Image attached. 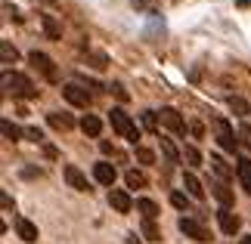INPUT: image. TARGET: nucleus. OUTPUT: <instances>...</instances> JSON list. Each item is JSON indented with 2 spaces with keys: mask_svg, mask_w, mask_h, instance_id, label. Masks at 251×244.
I'll return each instance as SVG.
<instances>
[{
  "mask_svg": "<svg viewBox=\"0 0 251 244\" xmlns=\"http://www.w3.org/2000/svg\"><path fill=\"white\" fill-rule=\"evenodd\" d=\"M214 136H217V142H220V149H224V152H236L239 149L236 130L229 127L226 118H214Z\"/></svg>",
  "mask_w": 251,
  "mask_h": 244,
  "instance_id": "nucleus-4",
  "label": "nucleus"
},
{
  "mask_svg": "<svg viewBox=\"0 0 251 244\" xmlns=\"http://www.w3.org/2000/svg\"><path fill=\"white\" fill-rule=\"evenodd\" d=\"M100 149H102L105 155H112V158H121V152H118V149H115V145H112V142H105V139L100 142Z\"/></svg>",
  "mask_w": 251,
  "mask_h": 244,
  "instance_id": "nucleus-34",
  "label": "nucleus"
},
{
  "mask_svg": "<svg viewBox=\"0 0 251 244\" xmlns=\"http://www.w3.org/2000/svg\"><path fill=\"white\" fill-rule=\"evenodd\" d=\"M183 189H186V195H189V198H196V201L205 198V189H201V182H199L196 173H183Z\"/></svg>",
  "mask_w": 251,
  "mask_h": 244,
  "instance_id": "nucleus-14",
  "label": "nucleus"
},
{
  "mask_svg": "<svg viewBox=\"0 0 251 244\" xmlns=\"http://www.w3.org/2000/svg\"><path fill=\"white\" fill-rule=\"evenodd\" d=\"M109 121H112V127H115V130H118V133L124 136V139L137 145L140 130L133 127V121H130V114H127V111H124V109H112V111H109Z\"/></svg>",
  "mask_w": 251,
  "mask_h": 244,
  "instance_id": "nucleus-2",
  "label": "nucleus"
},
{
  "mask_svg": "<svg viewBox=\"0 0 251 244\" xmlns=\"http://www.w3.org/2000/svg\"><path fill=\"white\" fill-rule=\"evenodd\" d=\"M217 222H220V229H224L226 235H236V232L242 229V220H239L229 207H220V210H217Z\"/></svg>",
  "mask_w": 251,
  "mask_h": 244,
  "instance_id": "nucleus-8",
  "label": "nucleus"
},
{
  "mask_svg": "<svg viewBox=\"0 0 251 244\" xmlns=\"http://www.w3.org/2000/svg\"><path fill=\"white\" fill-rule=\"evenodd\" d=\"M137 161L140 164H155V152L146 149V145H137Z\"/></svg>",
  "mask_w": 251,
  "mask_h": 244,
  "instance_id": "nucleus-29",
  "label": "nucleus"
},
{
  "mask_svg": "<svg viewBox=\"0 0 251 244\" xmlns=\"http://www.w3.org/2000/svg\"><path fill=\"white\" fill-rule=\"evenodd\" d=\"M0 204H3V207H6V210H9V207H13V201H9V195H6V192H3V195H0Z\"/></svg>",
  "mask_w": 251,
  "mask_h": 244,
  "instance_id": "nucleus-36",
  "label": "nucleus"
},
{
  "mask_svg": "<svg viewBox=\"0 0 251 244\" xmlns=\"http://www.w3.org/2000/svg\"><path fill=\"white\" fill-rule=\"evenodd\" d=\"M47 124H50L53 127V130H72V127H75V118H72V114L69 111H50V114H47Z\"/></svg>",
  "mask_w": 251,
  "mask_h": 244,
  "instance_id": "nucleus-11",
  "label": "nucleus"
},
{
  "mask_svg": "<svg viewBox=\"0 0 251 244\" xmlns=\"http://www.w3.org/2000/svg\"><path fill=\"white\" fill-rule=\"evenodd\" d=\"M239 145L251 152V127H248V124H242V127H239Z\"/></svg>",
  "mask_w": 251,
  "mask_h": 244,
  "instance_id": "nucleus-30",
  "label": "nucleus"
},
{
  "mask_svg": "<svg viewBox=\"0 0 251 244\" xmlns=\"http://www.w3.org/2000/svg\"><path fill=\"white\" fill-rule=\"evenodd\" d=\"M16 232H19V238L28 241V244H34V241H37V226H34L31 220H25V217H19V220H16Z\"/></svg>",
  "mask_w": 251,
  "mask_h": 244,
  "instance_id": "nucleus-13",
  "label": "nucleus"
},
{
  "mask_svg": "<svg viewBox=\"0 0 251 244\" xmlns=\"http://www.w3.org/2000/svg\"><path fill=\"white\" fill-rule=\"evenodd\" d=\"M161 155H165V161L171 164V167H174V164H180V152L174 149L171 139H161Z\"/></svg>",
  "mask_w": 251,
  "mask_h": 244,
  "instance_id": "nucleus-24",
  "label": "nucleus"
},
{
  "mask_svg": "<svg viewBox=\"0 0 251 244\" xmlns=\"http://www.w3.org/2000/svg\"><path fill=\"white\" fill-rule=\"evenodd\" d=\"M239 244H251V235H245V238H242V241H239Z\"/></svg>",
  "mask_w": 251,
  "mask_h": 244,
  "instance_id": "nucleus-39",
  "label": "nucleus"
},
{
  "mask_svg": "<svg viewBox=\"0 0 251 244\" xmlns=\"http://www.w3.org/2000/svg\"><path fill=\"white\" fill-rule=\"evenodd\" d=\"M124 182H127V189H143V185H146V173L143 170H127L124 173Z\"/></svg>",
  "mask_w": 251,
  "mask_h": 244,
  "instance_id": "nucleus-22",
  "label": "nucleus"
},
{
  "mask_svg": "<svg viewBox=\"0 0 251 244\" xmlns=\"http://www.w3.org/2000/svg\"><path fill=\"white\" fill-rule=\"evenodd\" d=\"M25 136H28L31 142H44V133L37 130V127H25Z\"/></svg>",
  "mask_w": 251,
  "mask_h": 244,
  "instance_id": "nucleus-33",
  "label": "nucleus"
},
{
  "mask_svg": "<svg viewBox=\"0 0 251 244\" xmlns=\"http://www.w3.org/2000/svg\"><path fill=\"white\" fill-rule=\"evenodd\" d=\"M41 25H44V31H47V37H53V41H59V37H62V25L56 22L53 16H41Z\"/></svg>",
  "mask_w": 251,
  "mask_h": 244,
  "instance_id": "nucleus-20",
  "label": "nucleus"
},
{
  "mask_svg": "<svg viewBox=\"0 0 251 244\" xmlns=\"http://www.w3.org/2000/svg\"><path fill=\"white\" fill-rule=\"evenodd\" d=\"M28 62H31V65H34V68H37V71H41L50 84L59 81V71H56V65H53V59H50L47 53H37V50H34V53H28Z\"/></svg>",
  "mask_w": 251,
  "mask_h": 244,
  "instance_id": "nucleus-5",
  "label": "nucleus"
},
{
  "mask_svg": "<svg viewBox=\"0 0 251 244\" xmlns=\"http://www.w3.org/2000/svg\"><path fill=\"white\" fill-rule=\"evenodd\" d=\"M62 96H65L72 105H78V109H90V102H93V96L87 93L84 87H78V84H65V87H62Z\"/></svg>",
  "mask_w": 251,
  "mask_h": 244,
  "instance_id": "nucleus-7",
  "label": "nucleus"
},
{
  "mask_svg": "<svg viewBox=\"0 0 251 244\" xmlns=\"http://www.w3.org/2000/svg\"><path fill=\"white\" fill-rule=\"evenodd\" d=\"M0 59H3V65H9V62H16V59H19L16 46L9 44V41H0Z\"/></svg>",
  "mask_w": 251,
  "mask_h": 244,
  "instance_id": "nucleus-25",
  "label": "nucleus"
},
{
  "mask_svg": "<svg viewBox=\"0 0 251 244\" xmlns=\"http://www.w3.org/2000/svg\"><path fill=\"white\" fill-rule=\"evenodd\" d=\"M143 127L149 133H158V111H143Z\"/></svg>",
  "mask_w": 251,
  "mask_h": 244,
  "instance_id": "nucleus-27",
  "label": "nucleus"
},
{
  "mask_svg": "<svg viewBox=\"0 0 251 244\" xmlns=\"http://www.w3.org/2000/svg\"><path fill=\"white\" fill-rule=\"evenodd\" d=\"M165 3H177V0H133V6H137L140 13H155V9H161Z\"/></svg>",
  "mask_w": 251,
  "mask_h": 244,
  "instance_id": "nucleus-21",
  "label": "nucleus"
},
{
  "mask_svg": "<svg viewBox=\"0 0 251 244\" xmlns=\"http://www.w3.org/2000/svg\"><path fill=\"white\" fill-rule=\"evenodd\" d=\"M177 229H180L186 238H192V241H201V244L211 241V232L205 229V222L196 220V217H180V220H177Z\"/></svg>",
  "mask_w": 251,
  "mask_h": 244,
  "instance_id": "nucleus-3",
  "label": "nucleus"
},
{
  "mask_svg": "<svg viewBox=\"0 0 251 244\" xmlns=\"http://www.w3.org/2000/svg\"><path fill=\"white\" fill-rule=\"evenodd\" d=\"M229 109L239 111V114H248V111H251V109H248V102H245V99H239V96H233V99H229Z\"/></svg>",
  "mask_w": 251,
  "mask_h": 244,
  "instance_id": "nucleus-31",
  "label": "nucleus"
},
{
  "mask_svg": "<svg viewBox=\"0 0 251 244\" xmlns=\"http://www.w3.org/2000/svg\"><path fill=\"white\" fill-rule=\"evenodd\" d=\"M143 238H149V241H161V232L155 229V220H143Z\"/></svg>",
  "mask_w": 251,
  "mask_h": 244,
  "instance_id": "nucleus-26",
  "label": "nucleus"
},
{
  "mask_svg": "<svg viewBox=\"0 0 251 244\" xmlns=\"http://www.w3.org/2000/svg\"><path fill=\"white\" fill-rule=\"evenodd\" d=\"M115 177H118V173H115V167H112V164H105V161L93 164V179H96V182H102V185H112V182H115Z\"/></svg>",
  "mask_w": 251,
  "mask_h": 244,
  "instance_id": "nucleus-12",
  "label": "nucleus"
},
{
  "mask_svg": "<svg viewBox=\"0 0 251 244\" xmlns=\"http://www.w3.org/2000/svg\"><path fill=\"white\" fill-rule=\"evenodd\" d=\"M0 130H3V139H9V142H16L19 139V136H25V130H19V127L13 124V121H0Z\"/></svg>",
  "mask_w": 251,
  "mask_h": 244,
  "instance_id": "nucleus-23",
  "label": "nucleus"
},
{
  "mask_svg": "<svg viewBox=\"0 0 251 244\" xmlns=\"http://www.w3.org/2000/svg\"><path fill=\"white\" fill-rule=\"evenodd\" d=\"M127 244H140V235H137V232H130V235H127Z\"/></svg>",
  "mask_w": 251,
  "mask_h": 244,
  "instance_id": "nucleus-37",
  "label": "nucleus"
},
{
  "mask_svg": "<svg viewBox=\"0 0 251 244\" xmlns=\"http://www.w3.org/2000/svg\"><path fill=\"white\" fill-rule=\"evenodd\" d=\"M109 204H112L118 213H130V210H133V201H130V195L124 192V189H112V192H109Z\"/></svg>",
  "mask_w": 251,
  "mask_h": 244,
  "instance_id": "nucleus-10",
  "label": "nucleus"
},
{
  "mask_svg": "<svg viewBox=\"0 0 251 244\" xmlns=\"http://www.w3.org/2000/svg\"><path fill=\"white\" fill-rule=\"evenodd\" d=\"M65 182H69L72 185V189H78V192H90V182H87V177H84V173L78 170V167H75V164H65Z\"/></svg>",
  "mask_w": 251,
  "mask_h": 244,
  "instance_id": "nucleus-9",
  "label": "nucleus"
},
{
  "mask_svg": "<svg viewBox=\"0 0 251 244\" xmlns=\"http://www.w3.org/2000/svg\"><path fill=\"white\" fill-rule=\"evenodd\" d=\"M183 158L189 161V167H199V164H201V155H199L196 145H186V149H183Z\"/></svg>",
  "mask_w": 251,
  "mask_h": 244,
  "instance_id": "nucleus-28",
  "label": "nucleus"
},
{
  "mask_svg": "<svg viewBox=\"0 0 251 244\" xmlns=\"http://www.w3.org/2000/svg\"><path fill=\"white\" fill-rule=\"evenodd\" d=\"M3 90L13 99H34L37 96V87L25 74H16V71H3Z\"/></svg>",
  "mask_w": 251,
  "mask_h": 244,
  "instance_id": "nucleus-1",
  "label": "nucleus"
},
{
  "mask_svg": "<svg viewBox=\"0 0 251 244\" xmlns=\"http://www.w3.org/2000/svg\"><path fill=\"white\" fill-rule=\"evenodd\" d=\"M208 164H211V170L217 173V179H224V182H226L229 177H233V170L226 167V161L220 158V155H211V161H208Z\"/></svg>",
  "mask_w": 251,
  "mask_h": 244,
  "instance_id": "nucleus-19",
  "label": "nucleus"
},
{
  "mask_svg": "<svg viewBox=\"0 0 251 244\" xmlns=\"http://www.w3.org/2000/svg\"><path fill=\"white\" fill-rule=\"evenodd\" d=\"M81 130L87 136H100L102 133V121L96 118V114H84V118H81Z\"/></svg>",
  "mask_w": 251,
  "mask_h": 244,
  "instance_id": "nucleus-18",
  "label": "nucleus"
},
{
  "mask_svg": "<svg viewBox=\"0 0 251 244\" xmlns=\"http://www.w3.org/2000/svg\"><path fill=\"white\" fill-rule=\"evenodd\" d=\"M158 124H161V127H168V130H171V133H177V136L186 133V124H183L180 111H177V109H171V105H165V109L158 111Z\"/></svg>",
  "mask_w": 251,
  "mask_h": 244,
  "instance_id": "nucleus-6",
  "label": "nucleus"
},
{
  "mask_svg": "<svg viewBox=\"0 0 251 244\" xmlns=\"http://www.w3.org/2000/svg\"><path fill=\"white\" fill-rule=\"evenodd\" d=\"M236 173H239V182H242V189L251 195V158H239Z\"/></svg>",
  "mask_w": 251,
  "mask_h": 244,
  "instance_id": "nucleus-16",
  "label": "nucleus"
},
{
  "mask_svg": "<svg viewBox=\"0 0 251 244\" xmlns=\"http://www.w3.org/2000/svg\"><path fill=\"white\" fill-rule=\"evenodd\" d=\"M137 210L143 213V220H155L158 213H161V210H158V204L152 201V198H137Z\"/></svg>",
  "mask_w": 251,
  "mask_h": 244,
  "instance_id": "nucleus-17",
  "label": "nucleus"
},
{
  "mask_svg": "<svg viewBox=\"0 0 251 244\" xmlns=\"http://www.w3.org/2000/svg\"><path fill=\"white\" fill-rule=\"evenodd\" d=\"M211 192H214V198L220 201V207H229V204H233V192L226 189L224 179H211Z\"/></svg>",
  "mask_w": 251,
  "mask_h": 244,
  "instance_id": "nucleus-15",
  "label": "nucleus"
},
{
  "mask_svg": "<svg viewBox=\"0 0 251 244\" xmlns=\"http://www.w3.org/2000/svg\"><path fill=\"white\" fill-rule=\"evenodd\" d=\"M171 204H174V207H180V210H186L189 201H186V195H183V192H174L171 195Z\"/></svg>",
  "mask_w": 251,
  "mask_h": 244,
  "instance_id": "nucleus-32",
  "label": "nucleus"
},
{
  "mask_svg": "<svg viewBox=\"0 0 251 244\" xmlns=\"http://www.w3.org/2000/svg\"><path fill=\"white\" fill-rule=\"evenodd\" d=\"M109 90H112L115 96H118V99H121V102H127V90H124V87H121V84H112V87H109Z\"/></svg>",
  "mask_w": 251,
  "mask_h": 244,
  "instance_id": "nucleus-35",
  "label": "nucleus"
},
{
  "mask_svg": "<svg viewBox=\"0 0 251 244\" xmlns=\"http://www.w3.org/2000/svg\"><path fill=\"white\" fill-rule=\"evenodd\" d=\"M236 6H239V9H248V6H251V0H236Z\"/></svg>",
  "mask_w": 251,
  "mask_h": 244,
  "instance_id": "nucleus-38",
  "label": "nucleus"
}]
</instances>
